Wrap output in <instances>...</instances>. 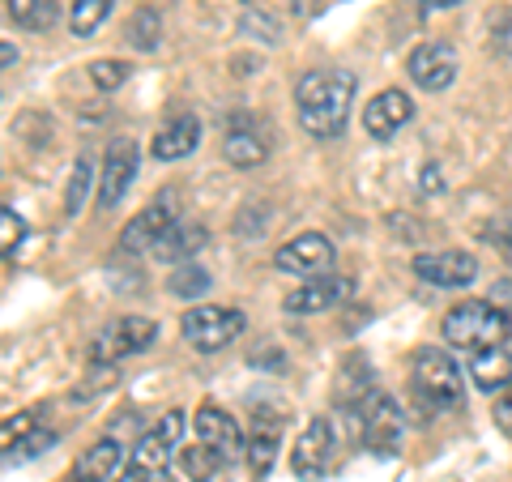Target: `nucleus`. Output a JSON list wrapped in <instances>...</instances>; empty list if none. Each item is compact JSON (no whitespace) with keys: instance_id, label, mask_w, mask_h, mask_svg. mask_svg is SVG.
<instances>
[{"instance_id":"nucleus-5","label":"nucleus","mask_w":512,"mask_h":482,"mask_svg":"<svg viewBox=\"0 0 512 482\" xmlns=\"http://www.w3.org/2000/svg\"><path fill=\"white\" fill-rule=\"evenodd\" d=\"M346 419H350V427H355V436L363 440V448H372V453H380V457L393 453L397 440H402V427H406L397 401L384 393L380 384L363 401H355V406L346 410Z\"/></svg>"},{"instance_id":"nucleus-11","label":"nucleus","mask_w":512,"mask_h":482,"mask_svg":"<svg viewBox=\"0 0 512 482\" xmlns=\"http://www.w3.org/2000/svg\"><path fill=\"white\" fill-rule=\"evenodd\" d=\"M355 295H359L355 278H346V273H325V278H312V282H303L299 291L286 295L282 308L291 316H320V312L342 308V303H350Z\"/></svg>"},{"instance_id":"nucleus-35","label":"nucleus","mask_w":512,"mask_h":482,"mask_svg":"<svg viewBox=\"0 0 512 482\" xmlns=\"http://www.w3.org/2000/svg\"><path fill=\"white\" fill-rule=\"evenodd\" d=\"M419 175H423V180H419V192H440V188H444V180H440V167H423Z\"/></svg>"},{"instance_id":"nucleus-38","label":"nucleus","mask_w":512,"mask_h":482,"mask_svg":"<svg viewBox=\"0 0 512 482\" xmlns=\"http://www.w3.org/2000/svg\"><path fill=\"white\" fill-rule=\"evenodd\" d=\"M248 5H252V0H248Z\"/></svg>"},{"instance_id":"nucleus-33","label":"nucleus","mask_w":512,"mask_h":482,"mask_svg":"<svg viewBox=\"0 0 512 482\" xmlns=\"http://www.w3.org/2000/svg\"><path fill=\"white\" fill-rule=\"evenodd\" d=\"M35 431V414H22V419H5V427H0V440H5V448H13L22 436H30Z\"/></svg>"},{"instance_id":"nucleus-31","label":"nucleus","mask_w":512,"mask_h":482,"mask_svg":"<svg viewBox=\"0 0 512 482\" xmlns=\"http://www.w3.org/2000/svg\"><path fill=\"white\" fill-rule=\"evenodd\" d=\"M86 73H90V82L99 86V90H120V86L128 82V73H133V69H128L124 60H94Z\"/></svg>"},{"instance_id":"nucleus-15","label":"nucleus","mask_w":512,"mask_h":482,"mask_svg":"<svg viewBox=\"0 0 512 482\" xmlns=\"http://www.w3.org/2000/svg\"><path fill=\"white\" fill-rule=\"evenodd\" d=\"M192 427H197V440L210 448V453H218L227 465H235L239 457L248 453V444H244V431H239V423L231 419L227 410H218V406H205L197 410V419H192Z\"/></svg>"},{"instance_id":"nucleus-21","label":"nucleus","mask_w":512,"mask_h":482,"mask_svg":"<svg viewBox=\"0 0 512 482\" xmlns=\"http://www.w3.org/2000/svg\"><path fill=\"white\" fill-rule=\"evenodd\" d=\"M120 457H124V444L103 436L99 444H90L86 453L73 461V470H69L64 482H111L116 470H120Z\"/></svg>"},{"instance_id":"nucleus-34","label":"nucleus","mask_w":512,"mask_h":482,"mask_svg":"<svg viewBox=\"0 0 512 482\" xmlns=\"http://www.w3.org/2000/svg\"><path fill=\"white\" fill-rule=\"evenodd\" d=\"M495 427H500L504 436L512 440V397H500V401H495Z\"/></svg>"},{"instance_id":"nucleus-1","label":"nucleus","mask_w":512,"mask_h":482,"mask_svg":"<svg viewBox=\"0 0 512 482\" xmlns=\"http://www.w3.org/2000/svg\"><path fill=\"white\" fill-rule=\"evenodd\" d=\"M355 73L346 69H312L295 82V107H299V124L303 133L316 141L342 137V128L350 120V107H355Z\"/></svg>"},{"instance_id":"nucleus-12","label":"nucleus","mask_w":512,"mask_h":482,"mask_svg":"<svg viewBox=\"0 0 512 482\" xmlns=\"http://www.w3.org/2000/svg\"><path fill=\"white\" fill-rule=\"evenodd\" d=\"M410 265H414V273H419L427 286H440V291H461V286L478 282V256L461 252V248L419 252Z\"/></svg>"},{"instance_id":"nucleus-10","label":"nucleus","mask_w":512,"mask_h":482,"mask_svg":"<svg viewBox=\"0 0 512 482\" xmlns=\"http://www.w3.org/2000/svg\"><path fill=\"white\" fill-rule=\"evenodd\" d=\"M333 261H338V248H333V239L320 235V231H303L291 239V244H282L274 252V265L282 273H291V278H303V282L325 278L333 269Z\"/></svg>"},{"instance_id":"nucleus-26","label":"nucleus","mask_w":512,"mask_h":482,"mask_svg":"<svg viewBox=\"0 0 512 482\" xmlns=\"http://www.w3.org/2000/svg\"><path fill=\"white\" fill-rule=\"evenodd\" d=\"M111 5L116 0H73V9H69V30L77 39H90L94 30H99L107 18H111Z\"/></svg>"},{"instance_id":"nucleus-4","label":"nucleus","mask_w":512,"mask_h":482,"mask_svg":"<svg viewBox=\"0 0 512 482\" xmlns=\"http://www.w3.org/2000/svg\"><path fill=\"white\" fill-rule=\"evenodd\" d=\"M184 440V410H167L146 436L137 440V448H128V465L120 470V482H167L171 457Z\"/></svg>"},{"instance_id":"nucleus-13","label":"nucleus","mask_w":512,"mask_h":482,"mask_svg":"<svg viewBox=\"0 0 512 482\" xmlns=\"http://www.w3.org/2000/svg\"><path fill=\"white\" fill-rule=\"evenodd\" d=\"M175 210H180V197H175L171 188L158 192V197L146 205V210H141V214L124 227L120 248H124V252H146V248L154 252L158 239H163V235L175 227V222H180V214H175Z\"/></svg>"},{"instance_id":"nucleus-14","label":"nucleus","mask_w":512,"mask_h":482,"mask_svg":"<svg viewBox=\"0 0 512 482\" xmlns=\"http://www.w3.org/2000/svg\"><path fill=\"white\" fill-rule=\"evenodd\" d=\"M137 141L133 137H116L107 146V163H103V175H99V205L103 210H116V205L128 197L133 188V175H137Z\"/></svg>"},{"instance_id":"nucleus-24","label":"nucleus","mask_w":512,"mask_h":482,"mask_svg":"<svg viewBox=\"0 0 512 482\" xmlns=\"http://www.w3.org/2000/svg\"><path fill=\"white\" fill-rule=\"evenodd\" d=\"M9 18L22 30H52L60 22L56 0H9Z\"/></svg>"},{"instance_id":"nucleus-8","label":"nucleus","mask_w":512,"mask_h":482,"mask_svg":"<svg viewBox=\"0 0 512 482\" xmlns=\"http://www.w3.org/2000/svg\"><path fill=\"white\" fill-rule=\"evenodd\" d=\"M333 448H338V431H333V423L325 419V414H312L308 427L299 431V440L291 448V470L299 482H320L329 474L333 465Z\"/></svg>"},{"instance_id":"nucleus-7","label":"nucleus","mask_w":512,"mask_h":482,"mask_svg":"<svg viewBox=\"0 0 512 482\" xmlns=\"http://www.w3.org/2000/svg\"><path fill=\"white\" fill-rule=\"evenodd\" d=\"M158 342V325L150 316H120L111 320L107 329L94 333L90 342V363L94 367H107V363H120L128 355H141V350H150Z\"/></svg>"},{"instance_id":"nucleus-9","label":"nucleus","mask_w":512,"mask_h":482,"mask_svg":"<svg viewBox=\"0 0 512 482\" xmlns=\"http://www.w3.org/2000/svg\"><path fill=\"white\" fill-rule=\"evenodd\" d=\"M406 73H410V82L427 90V94H440L457 82V73H461V56H457V47L448 43V39H427L419 43L410 52L406 60Z\"/></svg>"},{"instance_id":"nucleus-36","label":"nucleus","mask_w":512,"mask_h":482,"mask_svg":"<svg viewBox=\"0 0 512 482\" xmlns=\"http://www.w3.org/2000/svg\"><path fill=\"white\" fill-rule=\"evenodd\" d=\"M291 9L299 13V18H312V13L320 9V0H291Z\"/></svg>"},{"instance_id":"nucleus-17","label":"nucleus","mask_w":512,"mask_h":482,"mask_svg":"<svg viewBox=\"0 0 512 482\" xmlns=\"http://www.w3.org/2000/svg\"><path fill=\"white\" fill-rule=\"evenodd\" d=\"M278 448H282V414L274 406H261L252 414V436H248V470L252 482H265L269 470L278 461Z\"/></svg>"},{"instance_id":"nucleus-16","label":"nucleus","mask_w":512,"mask_h":482,"mask_svg":"<svg viewBox=\"0 0 512 482\" xmlns=\"http://www.w3.org/2000/svg\"><path fill=\"white\" fill-rule=\"evenodd\" d=\"M414 120V99L406 90H380L372 103L363 107V128L372 141H393L402 128Z\"/></svg>"},{"instance_id":"nucleus-30","label":"nucleus","mask_w":512,"mask_h":482,"mask_svg":"<svg viewBox=\"0 0 512 482\" xmlns=\"http://www.w3.org/2000/svg\"><path fill=\"white\" fill-rule=\"evenodd\" d=\"M239 35H244V39H261V43H269V47H274L278 39H282V26L274 22V18H269V13H261V9H248L244 13V22H239Z\"/></svg>"},{"instance_id":"nucleus-32","label":"nucleus","mask_w":512,"mask_h":482,"mask_svg":"<svg viewBox=\"0 0 512 482\" xmlns=\"http://www.w3.org/2000/svg\"><path fill=\"white\" fill-rule=\"evenodd\" d=\"M22 239H26V222L18 218L13 205H5V210H0V248H5V261H13V252L22 248Z\"/></svg>"},{"instance_id":"nucleus-20","label":"nucleus","mask_w":512,"mask_h":482,"mask_svg":"<svg viewBox=\"0 0 512 482\" xmlns=\"http://www.w3.org/2000/svg\"><path fill=\"white\" fill-rule=\"evenodd\" d=\"M466 376L474 380V389L478 393H508L512 389V355L504 346H487V350H474L470 355V367H466Z\"/></svg>"},{"instance_id":"nucleus-22","label":"nucleus","mask_w":512,"mask_h":482,"mask_svg":"<svg viewBox=\"0 0 512 482\" xmlns=\"http://www.w3.org/2000/svg\"><path fill=\"white\" fill-rule=\"evenodd\" d=\"M205 244H210V231L201 222H175V227L154 244V256L167 265H188Z\"/></svg>"},{"instance_id":"nucleus-28","label":"nucleus","mask_w":512,"mask_h":482,"mask_svg":"<svg viewBox=\"0 0 512 482\" xmlns=\"http://www.w3.org/2000/svg\"><path fill=\"white\" fill-rule=\"evenodd\" d=\"M158 30H163L158 13L154 9H137V18L128 22V43H133L137 52H154V47H158Z\"/></svg>"},{"instance_id":"nucleus-29","label":"nucleus","mask_w":512,"mask_h":482,"mask_svg":"<svg viewBox=\"0 0 512 482\" xmlns=\"http://www.w3.org/2000/svg\"><path fill=\"white\" fill-rule=\"evenodd\" d=\"M52 444H56L52 431H30V436H22L13 448H5V465H26V461H35V457H43Z\"/></svg>"},{"instance_id":"nucleus-27","label":"nucleus","mask_w":512,"mask_h":482,"mask_svg":"<svg viewBox=\"0 0 512 482\" xmlns=\"http://www.w3.org/2000/svg\"><path fill=\"white\" fill-rule=\"evenodd\" d=\"M210 286H214V278H210V273H205L201 265H175V273H171V278H167V291L175 295V299H201L205 291H210Z\"/></svg>"},{"instance_id":"nucleus-3","label":"nucleus","mask_w":512,"mask_h":482,"mask_svg":"<svg viewBox=\"0 0 512 482\" xmlns=\"http://www.w3.org/2000/svg\"><path fill=\"white\" fill-rule=\"evenodd\" d=\"M410 384H414V397H419L427 410H461L466 406V380H461V367L440 346L414 350Z\"/></svg>"},{"instance_id":"nucleus-25","label":"nucleus","mask_w":512,"mask_h":482,"mask_svg":"<svg viewBox=\"0 0 512 482\" xmlns=\"http://www.w3.org/2000/svg\"><path fill=\"white\" fill-rule=\"evenodd\" d=\"M94 180H99V171H94V163L82 154L73 163V175H69V188H64V214L69 218H77L86 210V197H90V188H94Z\"/></svg>"},{"instance_id":"nucleus-23","label":"nucleus","mask_w":512,"mask_h":482,"mask_svg":"<svg viewBox=\"0 0 512 482\" xmlns=\"http://www.w3.org/2000/svg\"><path fill=\"white\" fill-rule=\"evenodd\" d=\"M175 461H180V470L188 482H214L222 470H227V461H222L218 453H210L201 440L197 444H180V453H175Z\"/></svg>"},{"instance_id":"nucleus-6","label":"nucleus","mask_w":512,"mask_h":482,"mask_svg":"<svg viewBox=\"0 0 512 482\" xmlns=\"http://www.w3.org/2000/svg\"><path fill=\"white\" fill-rule=\"evenodd\" d=\"M244 312L239 308H218V303H201V308H188L180 320L184 342L197 350V355H218L222 346H231L239 333H244Z\"/></svg>"},{"instance_id":"nucleus-2","label":"nucleus","mask_w":512,"mask_h":482,"mask_svg":"<svg viewBox=\"0 0 512 482\" xmlns=\"http://www.w3.org/2000/svg\"><path fill=\"white\" fill-rule=\"evenodd\" d=\"M512 329V320L504 308H495L491 299H461L444 312V342L457 350H487V346H504V337Z\"/></svg>"},{"instance_id":"nucleus-37","label":"nucleus","mask_w":512,"mask_h":482,"mask_svg":"<svg viewBox=\"0 0 512 482\" xmlns=\"http://www.w3.org/2000/svg\"><path fill=\"white\" fill-rule=\"evenodd\" d=\"M461 5V0H423V9H453Z\"/></svg>"},{"instance_id":"nucleus-18","label":"nucleus","mask_w":512,"mask_h":482,"mask_svg":"<svg viewBox=\"0 0 512 482\" xmlns=\"http://www.w3.org/2000/svg\"><path fill=\"white\" fill-rule=\"evenodd\" d=\"M197 146H201V120H197V111H175V116H167L163 124H158L150 150H154L158 163H180V158H188Z\"/></svg>"},{"instance_id":"nucleus-19","label":"nucleus","mask_w":512,"mask_h":482,"mask_svg":"<svg viewBox=\"0 0 512 482\" xmlns=\"http://www.w3.org/2000/svg\"><path fill=\"white\" fill-rule=\"evenodd\" d=\"M222 158H227L231 167H261L269 158V141L265 133L256 128V120L248 116H231L227 120V133H222Z\"/></svg>"}]
</instances>
